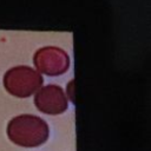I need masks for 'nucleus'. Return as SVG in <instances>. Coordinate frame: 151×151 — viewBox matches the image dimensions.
<instances>
[{
  "label": "nucleus",
  "mask_w": 151,
  "mask_h": 151,
  "mask_svg": "<svg viewBox=\"0 0 151 151\" xmlns=\"http://www.w3.org/2000/svg\"><path fill=\"white\" fill-rule=\"evenodd\" d=\"M50 134L47 123L33 114L17 116L7 125V136L17 145L35 147L44 144Z\"/></svg>",
  "instance_id": "nucleus-1"
},
{
  "label": "nucleus",
  "mask_w": 151,
  "mask_h": 151,
  "mask_svg": "<svg viewBox=\"0 0 151 151\" xmlns=\"http://www.w3.org/2000/svg\"><path fill=\"white\" fill-rule=\"evenodd\" d=\"M44 83L42 76L34 68L20 65L9 68L4 76L6 91L19 98H26L38 91Z\"/></svg>",
  "instance_id": "nucleus-2"
},
{
  "label": "nucleus",
  "mask_w": 151,
  "mask_h": 151,
  "mask_svg": "<svg viewBox=\"0 0 151 151\" xmlns=\"http://www.w3.org/2000/svg\"><path fill=\"white\" fill-rule=\"evenodd\" d=\"M33 63L39 72L55 77L65 73L68 70L70 57L60 47L44 46L34 53Z\"/></svg>",
  "instance_id": "nucleus-3"
},
{
  "label": "nucleus",
  "mask_w": 151,
  "mask_h": 151,
  "mask_svg": "<svg viewBox=\"0 0 151 151\" xmlns=\"http://www.w3.org/2000/svg\"><path fill=\"white\" fill-rule=\"evenodd\" d=\"M37 109L46 114H60L67 110L68 100L64 90L55 84L40 87L34 96Z\"/></svg>",
  "instance_id": "nucleus-4"
}]
</instances>
